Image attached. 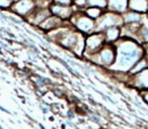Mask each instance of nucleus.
<instances>
[{
  "label": "nucleus",
  "instance_id": "f8f14e48",
  "mask_svg": "<svg viewBox=\"0 0 148 129\" xmlns=\"http://www.w3.org/2000/svg\"><path fill=\"white\" fill-rule=\"evenodd\" d=\"M142 15L135 11H132L130 9H127L125 12L123 13V19L124 23H141Z\"/></svg>",
  "mask_w": 148,
  "mask_h": 129
},
{
  "label": "nucleus",
  "instance_id": "412c9836",
  "mask_svg": "<svg viewBox=\"0 0 148 129\" xmlns=\"http://www.w3.org/2000/svg\"><path fill=\"white\" fill-rule=\"evenodd\" d=\"M144 15H145V17H146V19H148V10H147V12H146Z\"/></svg>",
  "mask_w": 148,
  "mask_h": 129
},
{
  "label": "nucleus",
  "instance_id": "f03ea898",
  "mask_svg": "<svg viewBox=\"0 0 148 129\" xmlns=\"http://www.w3.org/2000/svg\"><path fill=\"white\" fill-rule=\"evenodd\" d=\"M69 23L77 30L85 34H91L95 32V19L89 17L84 10L76 9L70 17Z\"/></svg>",
  "mask_w": 148,
  "mask_h": 129
},
{
  "label": "nucleus",
  "instance_id": "39448f33",
  "mask_svg": "<svg viewBox=\"0 0 148 129\" xmlns=\"http://www.w3.org/2000/svg\"><path fill=\"white\" fill-rule=\"evenodd\" d=\"M37 6L36 0H16L11 6L10 10L18 17H27Z\"/></svg>",
  "mask_w": 148,
  "mask_h": 129
},
{
  "label": "nucleus",
  "instance_id": "a211bd4d",
  "mask_svg": "<svg viewBox=\"0 0 148 129\" xmlns=\"http://www.w3.org/2000/svg\"><path fill=\"white\" fill-rule=\"evenodd\" d=\"M140 81H141L142 84L144 86H148V70H144L140 73Z\"/></svg>",
  "mask_w": 148,
  "mask_h": 129
},
{
  "label": "nucleus",
  "instance_id": "0eeeda50",
  "mask_svg": "<svg viewBox=\"0 0 148 129\" xmlns=\"http://www.w3.org/2000/svg\"><path fill=\"white\" fill-rule=\"evenodd\" d=\"M51 11H50L49 7H42V6H36L35 9L29 13V15H27V19L33 25L40 26L47 17H49L51 15Z\"/></svg>",
  "mask_w": 148,
  "mask_h": 129
},
{
  "label": "nucleus",
  "instance_id": "9d476101",
  "mask_svg": "<svg viewBox=\"0 0 148 129\" xmlns=\"http://www.w3.org/2000/svg\"><path fill=\"white\" fill-rule=\"evenodd\" d=\"M128 9V0H107V10L123 14Z\"/></svg>",
  "mask_w": 148,
  "mask_h": 129
},
{
  "label": "nucleus",
  "instance_id": "4be33fe9",
  "mask_svg": "<svg viewBox=\"0 0 148 129\" xmlns=\"http://www.w3.org/2000/svg\"><path fill=\"white\" fill-rule=\"evenodd\" d=\"M14 1H16V0H14Z\"/></svg>",
  "mask_w": 148,
  "mask_h": 129
},
{
  "label": "nucleus",
  "instance_id": "9b49d317",
  "mask_svg": "<svg viewBox=\"0 0 148 129\" xmlns=\"http://www.w3.org/2000/svg\"><path fill=\"white\" fill-rule=\"evenodd\" d=\"M128 9L145 14L148 10V0H128Z\"/></svg>",
  "mask_w": 148,
  "mask_h": 129
},
{
  "label": "nucleus",
  "instance_id": "423d86ee",
  "mask_svg": "<svg viewBox=\"0 0 148 129\" xmlns=\"http://www.w3.org/2000/svg\"><path fill=\"white\" fill-rule=\"evenodd\" d=\"M50 11L53 15L60 17L61 19L66 21H69L70 17H72V14L74 13V11L76 10L75 6L72 5V6H66V5H60L57 3H54L52 1V3L49 6Z\"/></svg>",
  "mask_w": 148,
  "mask_h": 129
},
{
  "label": "nucleus",
  "instance_id": "ddd939ff",
  "mask_svg": "<svg viewBox=\"0 0 148 129\" xmlns=\"http://www.w3.org/2000/svg\"><path fill=\"white\" fill-rule=\"evenodd\" d=\"M121 34V27H112L103 31V35H105L106 41L114 42L118 40Z\"/></svg>",
  "mask_w": 148,
  "mask_h": 129
},
{
  "label": "nucleus",
  "instance_id": "20e7f679",
  "mask_svg": "<svg viewBox=\"0 0 148 129\" xmlns=\"http://www.w3.org/2000/svg\"><path fill=\"white\" fill-rule=\"evenodd\" d=\"M105 41L103 32H93L85 41V50L86 52H90V54H95L103 46Z\"/></svg>",
  "mask_w": 148,
  "mask_h": 129
},
{
  "label": "nucleus",
  "instance_id": "f3484780",
  "mask_svg": "<svg viewBox=\"0 0 148 129\" xmlns=\"http://www.w3.org/2000/svg\"><path fill=\"white\" fill-rule=\"evenodd\" d=\"M14 0H0V9H4V10H10Z\"/></svg>",
  "mask_w": 148,
  "mask_h": 129
},
{
  "label": "nucleus",
  "instance_id": "4468645a",
  "mask_svg": "<svg viewBox=\"0 0 148 129\" xmlns=\"http://www.w3.org/2000/svg\"><path fill=\"white\" fill-rule=\"evenodd\" d=\"M106 9L99 8V7H95V6H87L86 8H84V12L88 15L89 17L93 19H97L101 17L103 13Z\"/></svg>",
  "mask_w": 148,
  "mask_h": 129
},
{
  "label": "nucleus",
  "instance_id": "2eb2a0df",
  "mask_svg": "<svg viewBox=\"0 0 148 129\" xmlns=\"http://www.w3.org/2000/svg\"><path fill=\"white\" fill-rule=\"evenodd\" d=\"M87 6H95L107 9V0H87Z\"/></svg>",
  "mask_w": 148,
  "mask_h": 129
},
{
  "label": "nucleus",
  "instance_id": "5701e85b",
  "mask_svg": "<svg viewBox=\"0 0 148 129\" xmlns=\"http://www.w3.org/2000/svg\"><path fill=\"white\" fill-rule=\"evenodd\" d=\"M147 52H148V50H147Z\"/></svg>",
  "mask_w": 148,
  "mask_h": 129
},
{
  "label": "nucleus",
  "instance_id": "1a4fd4ad",
  "mask_svg": "<svg viewBox=\"0 0 148 129\" xmlns=\"http://www.w3.org/2000/svg\"><path fill=\"white\" fill-rule=\"evenodd\" d=\"M65 23H66V21H63V19H61L60 17L51 14L49 17H47L39 27L43 30H46V31H53V30L63 26Z\"/></svg>",
  "mask_w": 148,
  "mask_h": 129
},
{
  "label": "nucleus",
  "instance_id": "6e6552de",
  "mask_svg": "<svg viewBox=\"0 0 148 129\" xmlns=\"http://www.w3.org/2000/svg\"><path fill=\"white\" fill-rule=\"evenodd\" d=\"M95 55L97 56L101 63L107 66L112 65L116 61V48L110 47V46L101 47V50L95 53Z\"/></svg>",
  "mask_w": 148,
  "mask_h": 129
},
{
  "label": "nucleus",
  "instance_id": "7ed1b4c3",
  "mask_svg": "<svg viewBox=\"0 0 148 129\" xmlns=\"http://www.w3.org/2000/svg\"><path fill=\"white\" fill-rule=\"evenodd\" d=\"M123 25V14L106 9L103 14L95 19V32H103L109 28L122 27Z\"/></svg>",
  "mask_w": 148,
  "mask_h": 129
},
{
  "label": "nucleus",
  "instance_id": "f257e3e1",
  "mask_svg": "<svg viewBox=\"0 0 148 129\" xmlns=\"http://www.w3.org/2000/svg\"><path fill=\"white\" fill-rule=\"evenodd\" d=\"M116 66L119 69H130L142 56V49L132 39H123L116 46ZM115 64V63H114Z\"/></svg>",
  "mask_w": 148,
  "mask_h": 129
},
{
  "label": "nucleus",
  "instance_id": "dca6fc26",
  "mask_svg": "<svg viewBox=\"0 0 148 129\" xmlns=\"http://www.w3.org/2000/svg\"><path fill=\"white\" fill-rule=\"evenodd\" d=\"M73 5L76 9L84 10L87 7V0H73Z\"/></svg>",
  "mask_w": 148,
  "mask_h": 129
},
{
  "label": "nucleus",
  "instance_id": "6ab92c4d",
  "mask_svg": "<svg viewBox=\"0 0 148 129\" xmlns=\"http://www.w3.org/2000/svg\"><path fill=\"white\" fill-rule=\"evenodd\" d=\"M53 2L60 5H66V6H72L73 5V0H53Z\"/></svg>",
  "mask_w": 148,
  "mask_h": 129
},
{
  "label": "nucleus",
  "instance_id": "aec40b11",
  "mask_svg": "<svg viewBox=\"0 0 148 129\" xmlns=\"http://www.w3.org/2000/svg\"><path fill=\"white\" fill-rule=\"evenodd\" d=\"M40 1H50V2H52L53 0H36V2H40Z\"/></svg>",
  "mask_w": 148,
  "mask_h": 129
}]
</instances>
